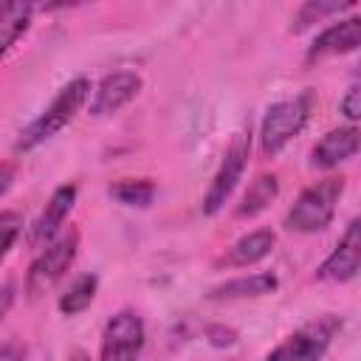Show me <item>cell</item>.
Instances as JSON below:
<instances>
[{"mask_svg": "<svg viewBox=\"0 0 361 361\" xmlns=\"http://www.w3.org/2000/svg\"><path fill=\"white\" fill-rule=\"evenodd\" d=\"M87 96H90V82H87L85 76H76L73 82H68V85L51 99V104H48L28 127L20 130V135H17V141H14V152H31V149H37L39 144L51 141L59 130H65V127L76 118V113L82 110V104L87 102Z\"/></svg>", "mask_w": 361, "mask_h": 361, "instance_id": "1", "label": "cell"}, {"mask_svg": "<svg viewBox=\"0 0 361 361\" xmlns=\"http://www.w3.org/2000/svg\"><path fill=\"white\" fill-rule=\"evenodd\" d=\"M358 268H361V223L355 217L350 220V226L344 228L341 240L327 254V259L319 265L316 276L324 282H350L355 279Z\"/></svg>", "mask_w": 361, "mask_h": 361, "instance_id": "8", "label": "cell"}, {"mask_svg": "<svg viewBox=\"0 0 361 361\" xmlns=\"http://www.w3.org/2000/svg\"><path fill=\"white\" fill-rule=\"evenodd\" d=\"M248 152H251V127H243L231 138V144L226 147L223 161H220L212 183H209V192L203 197V212L206 214H217L226 206V200L231 197V192L237 189V183H240V178L248 166Z\"/></svg>", "mask_w": 361, "mask_h": 361, "instance_id": "6", "label": "cell"}, {"mask_svg": "<svg viewBox=\"0 0 361 361\" xmlns=\"http://www.w3.org/2000/svg\"><path fill=\"white\" fill-rule=\"evenodd\" d=\"M73 203H76V186H73V183L56 186L54 195L48 197L42 214H39V217L34 220V226H31V234H28L31 245H39V248L48 245V243L62 231V226H65V220H68Z\"/></svg>", "mask_w": 361, "mask_h": 361, "instance_id": "11", "label": "cell"}, {"mask_svg": "<svg viewBox=\"0 0 361 361\" xmlns=\"http://www.w3.org/2000/svg\"><path fill=\"white\" fill-rule=\"evenodd\" d=\"M355 152H358V130L350 124V127L324 133L310 152V164L319 169H333L341 161H350Z\"/></svg>", "mask_w": 361, "mask_h": 361, "instance_id": "12", "label": "cell"}, {"mask_svg": "<svg viewBox=\"0 0 361 361\" xmlns=\"http://www.w3.org/2000/svg\"><path fill=\"white\" fill-rule=\"evenodd\" d=\"M20 231H23V217L17 212H0V262L17 243Z\"/></svg>", "mask_w": 361, "mask_h": 361, "instance_id": "20", "label": "cell"}, {"mask_svg": "<svg viewBox=\"0 0 361 361\" xmlns=\"http://www.w3.org/2000/svg\"><path fill=\"white\" fill-rule=\"evenodd\" d=\"M34 17L31 3H0V56L28 31Z\"/></svg>", "mask_w": 361, "mask_h": 361, "instance_id": "15", "label": "cell"}, {"mask_svg": "<svg viewBox=\"0 0 361 361\" xmlns=\"http://www.w3.org/2000/svg\"><path fill=\"white\" fill-rule=\"evenodd\" d=\"M25 355H28V350H25V344H20V341H6V344H0V361H25Z\"/></svg>", "mask_w": 361, "mask_h": 361, "instance_id": "22", "label": "cell"}, {"mask_svg": "<svg viewBox=\"0 0 361 361\" xmlns=\"http://www.w3.org/2000/svg\"><path fill=\"white\" fill-rule=\"evenodd\" d=\"M274 243H276V234L271 228H257V231H248L243 234L226 254H223V265L226 268H248L259 259H265L271 251H274Z\"/></svg>", "mask_w": 361, "mask_h": 361, "instance_id": "13", "label": "cell"}, {"mask_svg": "<svg viewBox=\"0 0 361 361\" xmlns=\"http://www.w3.org/2000/svg\"><path fill=\"white\" fill-rule=\"evenodd\" d=\"M353 8V3H322V0H307V3H302L299 8H296V14H293V23H290V31L293 34H299V31H305V28H310L313 23H322L324 17H330V14H341V11H350Z\"/></svg>", "mask_w": 361, "mask_h": 361, "instance_id": "19", "label": "cell"}, {"mask_svg": "<svg viewBox=\"0 0 361 361\" xmlns=\"http://www.w3.org/2000/svg\"><path fill=\"white\" fill-rule=\"evenodd\" d=\"M358 45H361V17L350 14L333 25H327L322 34H316V39L307 45L305 62L313 65V62H322L330 56H344V54H353Z\"/></svg>", "mask_w": 361, "mask_h": 361, "instance_id": "10", "label": "cell"}, {"mask_svg": "<svg viewBox=\"0 0 361 361\" xmlns=\"http://www.w3.org/2000/svg\"><path fill=\"white\" fill-rule=\"evenodd\" d=\"M358 93H361V90H358V82H353V85L347 87V93H344L341 104H338V107H341V113H344L350 121H355V118L361 116V102H358Z\"/></svg>", "mask_w": 361, "mask_h": 361, "instance_id": "21", "label": "cell"}, {"mask_svg": "<svg viewBox=\"0 0 361 361\" xmlns=\"http://www.w3.org/2000/svg\"><path fill=\"white\" fill-rule=\"evenodd\" d=\"M79 251V231L76 228H65L59 231L48 245H42V251L34 257V262L25 271V293L31 299L42 296L45 290H51L73 265Z\"/></svg>", "mask_w": 361, "mask_h": 361, "instance_id": "4", "label": "cell"}, {"mask_svg": "<svg viewBox=\"0 0 361 361\" xmlns=\"http://www.w3.org/2000/svg\"><path fill=\"white\" fill-rule=\"evenodd\" d=\"M14 290H17V288H14V282H11V279H6V282L0 285V322L6 319V313H8V310H11V305H14V296H17Z\"/></svg>", "mask_w": 361, "mask_h": 361, "instance_id": "23", "label": "cell"}, {"mask_svg": "<svg viewBox=\"0 0 361 361\" xmlns=\"http://www.w3.org/2000/svg\"><path fill=\"white\" fill-rule=\"evenodd\" d=\"M276 195H279V180H276V175H257V178L248 183V189H245V195H243V200H240V206H237V217H257L259 212L268 209V203H271Z\"/></svg>", "mask_w": 361, "mask_h": 361, "instance_id": "16", "label": "cell"}, {"mask_svg": "<svg viewBox=\"0 0 361 361\" xmlns=\"http://www.w3.org/2000/svg\"><path fill=\"white\" fill-rule=\"evenodd\" d=\"M96 288H99L96 274H82V276H76V279L68 285V290L59 296V313L76 316V313L87 310L90 302L96 299Z\"/></svg>", "mask_w": 361, "mask_h": 361, "instance_id": "17", "label": "cell"}, {"mask_svg": "<svg viewBox=\"0 0 361 361\" xmlns=\"http://www.w3.org/2000/svg\"><path fill=\"white\" fill-rule=\"evenodd\" d=\"M144 341H147L144 319L135 310L124 307L113 313L104 324L99 361H138L144 353Z\"/></svg>", "mask_w": 361, "mask_h": 361, "instance_id": "7", "label": "cell"}, {"mask_svg": "<svg viewBox=\"0 0 361 361\" xmlns=\"http://www.w3.org/2000/svg\"><path fill=\"white\" fill-rule=\"evenodd\" d=\"M68 361H90V355H87V353H82V350H76V353H73Z\"/></svg>", "mask_w": 361, "mask_h": 361, "instance_id": "25", "label": "cell"}, {"mask_svg": "<svg viewBox=\"0 0 361 361\" xmlns=\"http://www.w3.org/2000/svg\"><path fill=\"white\" fill-rule=\"evenodd\" d=\"M313 90H302L293 99H282L268 107L262 127H259V147L262 155H279L310 121L313 113Z\"/></svg>", "mask_w": 361, "mask_h": 361, "instance_id": "3", "label": "cell"}, {"mask_svg": "<svg viewBox=\"0 0 361 361\" xmlns=\"http://www.w3.org/2000/svg\"><path fill=\"white\" fill-rule=\"evenodd\" d=\"M276 288H279L276 274H271V271H259V274L237 276V279H228V282L212 288V290H209V299H212V302L248 299V296H265V293H274Z\"/></svg>", "mask_w": 361, "mask_h": 361, "instance_id": "14", "label": "cell"}, {"mask_svg": "<svg viewBox=\"0 0 361 361\" xmlns=\"http://www.w3.org/2000/svg\"><path fill=\"white\" fill-rule=\"evenodd\" d=\"M341 330V316L324 313L305 322L285 341H279L262 361H322L330 350L336 333Z\"/></svg>", "mask_w": 361, "mask_h": 361, "instance_id": "5", "label": "cell"}, {"mask_svg": "<svg viewBox=\"0 0 361 361\" xmlns=\"http://www.w3.org/2000/svg\"><path fill=\"white\" fill-rule=\"evenodd\" d=\"M107 195L113 200H118L121 206H138V209H144L155 197V183L149 178H121V180L110 183Z\"/></svg>", "mask_w": 361, "mask_h": 361, "instance_id": "18", "label": "cell"}, {"mask_svg": "<svg viewBox=\"0 0 361 361\" xmlns=\"http://www.w3.org/2000/svg\"><path fill=\"white\" fill-rule=\"evenodd\" d=\"M14 183V166L11 164H0V195H6Z\"/></svg>", "mask_w": 361, "mask_h": 361, "instance_id": "24", "label": "cell"}, {"mask_svg": "<svg viewBox=\"0 0 361 361\" xmlns=\"http://www.w3.org/2000/svg\"><path fill=\"white\" fill-rule=\"evenodd\" d=\"M144 79L135 71H116L99 79L90 96V116H113L141 93Z\"/></svg>", "mask_w": 361, "mask_h": 361, "instance_id": "9", "label": "cell"}, {"mask_svg": "<svg viewBox=\"0 0 361 361\" xmlns=\"http://www.w3.org/2000/svg\"><path fill=\"white\" fill-rule=\"evenodd\" d=\"M344 186L347 180L338 175L333 178H324L313 186H307L296 203L288 209L285 214V226L290 231H299V234H316L322 228H327L336 217V209H338V200L344 195Z\"/></svg>", "mask_w": 361, "mask_h": 361, "instance_id": "2", "label": "cell"}]
</instances>
